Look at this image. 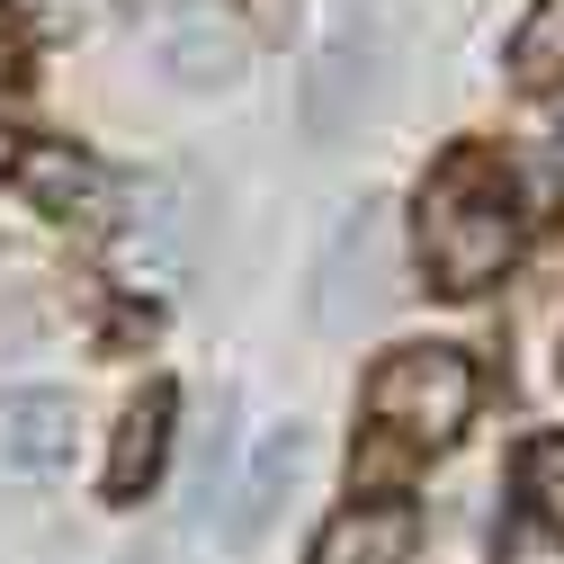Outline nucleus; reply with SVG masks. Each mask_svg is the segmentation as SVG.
<instances>
[{
  "label": "nucleus",
  "instance_id": "nucleus-1",
  "mask_svg": "<svg viewBox=\"0 0 564 564\" xmlns=\"http://www.w3.org/2000/svg\"><path fill=\"white\" fill-rule=\"evenodd\" d=\"M511 260H520V180L502 171V153L457 144L421 180V269L440 296H484Z\"/></svg>",
  "mask_w": 564,
  "mask_h": 564
},
{
  "label": "nucleus",
  "instance_id": "nucleus-2",
  "mask_svg": "<svg viewBox=\"0 0 564 564\" xmlns=\"http://www.w3.org/2000/svg\"><path fill=\"white\" fill-rule=\"evenodd\" d=\"M466 412H475V368H466V349H394V359H377L368 377V421L377 431H394L403 448H448L466 431Z\"/></svg>",
  "mask_w": 564,
  "mask_h": 564
},
{
  "label": "nucleus",
  "instance_id": "nucleus-3",
  "mask_svg": "<svg viewBox=\"0 0 564 564\" xmlns=\"http://www.w3.org/2000/svg\"><path fill=\"white\" fill-rule=\"evenodd\" d=\"M386 296H394V216H386L377 197H359L332 225L323 260H314V323L340 340V332H359Z\"/></svg>",
  "mask_w": 564,
  "mask_h": 564
},
{
  "label": "nucleus",
  "instance_id": "nucleus-4",
  "mask_svg": "<svg viewBox=\"0 0 564 564\" xmlns=\"http://www.w3.org/2000/svg\"><path fill=\"white\" fill-rule=\"evenodd\" d=\"M197 234H206V188L188 171L144 180L134 206H126V234H117V278H126V288H144V296L180 288V278L197 269Z\"/></svg>",
  "mask_w": 564,
  "mask_h": 564
},
{
  "label": "nucleus",
  "instance_id": "nucleus-5",
  "mask_svg": "<svg viewBox=\"0 0 564 564\" xmlns=\"http://www.w3.org/2000/svg\"><path fill=\"white\" fill-rule=\"evenodd\" d=\"M73 457V394L54 386H0V466H63Z\"/></svg>",
  "mask_w": 564,
  "mask_h": 564
},
{
  "label": "nucleus",
  "instance_id": "nucleus-6",
  "mask_svg": "<svg viewBox=\"0 0 564 564\" xmlns=\"http://www.w3.org/2000/svg\"><path fill=\"white\" fill-rule=\"evenodd\" d=\"M242 63H251V36H242V19H225V10H188V19L162 36V73H171L180 90H225V82H242Z\"/></svg>",
  "mask_w": 564,
  "mask_h": 564
},
{
  "label": "nucleus",
  "instance_id": "nucleus-7",
  "mask_svg": "<svg viewBox=\"0 0 564 564\" xmlns=\"http://www.w3.org/2000/svg\"><path fill=\"white\" fill-rule=\"evenodd\" d=\"M368 63H377V28H349V36L323 45L314 82H305V134H314V144H332V134L359 117V99H368Z\"/></svg>",
  "mask_w": 564,
  "mask_h": 564
},
{
  "label": "nucleus",
  "instance_id": "nucleus-8",
  "mask_svg": "<svg viewBox=\"0 0 564 564\" xmlns=\"http://www.w3.org/2000/svg\"><path fill=\"white\" fill-rule=\"evenodd\" d=\"M162 448H171V386H144L108 448V502H144V484L162 475Z\"/></svg>",
  "mask_w": 564,
  "mask_h": 564
},
{
  "label": "nucleus",
  "instance_id": "nucleus-9",
  "mask_svg": "<svg viewBox=\"0 0 564 564\" xmlns=\"http://www.w3.org/2000/svg\"><path fill=\"white\" fill-rule=\"evenodd\" d=\"M412 538H421V520L403 502H359V511H340L314 538V564H403Z\"/></svg>",
  "mask_w": 564,
  "mask_h": 564
},
{
  "label": "nucleus",
  "instance_id": "nucleus-10",
  "mask_svg": "<svg viewBox=\"0 0 564 564\" xmlns=\"http://www.w3.org/2000/svg\"><path fill=\"white\" fill-rule=\"evenodd\" d=\"M296 466H305V431L288 421V431H269V448L251 457V484H242V502H234V538H260V529H269V511L288 502Z\"/></svg>",
  "mask_w": 564,
  "mask_h": 564
},
{
  "label": "nucleus",
  "instance_id": "nucleus-11",
  "mask_svg": "<svg viewBox=\"0 0 564 564\" xmlns=\"http://www.w3.org/2000/svg\"><path fill=\"white\" fill-rule=\"evenodd\" d=\"M19 171H28V197L45 206V216H90V206L108 197V180H99L90 162H73L63 144H54V153H28Z\"/></svg>",
  "mask_w": 564,
  "mask_h": 564
},
{
  "label": "nucleus",
  "instance_id": "nucleus-12",
  "mask_svg": "<svg viewBox=\"0 0 564 564\" xmlns=\"http://www.w3.org/2000/svg\"><path fill=\"white\" fill-rule=\"evenodd\" d=\"M511 73H520L529 90L564 82V0H538V10L520 19V36H511Z\"/></svg>",
  "mask_w": 564,
  "mask_h": 564
},
{
  "label": "nucleus",
  "instance_id": "nucleus-13",
  "mask_svg": "<svg viewBox=\"0 0 564 564\" xmlns=\"http://www.w3.org/2000/svg\"><path fill=\"white\" fill-rule=\"evenodd\" d=\"M520 502H529L538 529L564 538V440H538V448H529V466H520Z\"/></svg>",
  "mask_w": 564,
  "mask_h": 564
},
{
  "label": "nucleus",
  "instance_id": "nucleus-14",
  "mask_svg": "<svg viewBox=\"0 0 564 564\" xmlns=\"http://www.w3.org/2000/svg\"><path fill=\"white\" fill-rule=\"evenodd\" d=\"M225 457H234V394H216V431H206L197 475H188V511H197V520L216 511V492H225Z\"/></svg>",
  "mask_w": 564,
  "mask_h": 564
},
{
  "label": "nucleus",
  "instance_id": "nucleus-15",
  "mask_svg": "<svg viewBox=\"0 0 564 564\" xmlns=\"http://www.w3.org/2000/svg\"><path fill=\"white\" fill-rule=\"evenodd\" d=\"M19 82H28V19L0 0V99H10Z\"/></svg>",
  "mask_w": 564,
  "mask_h": 564
},
{
  "label": "nucleus",
  "instance_id": "nucleus-16",
  "mask_svg": "<svg viewBox=\"0 0 564 564\" xmlns=\"http://www.w3.org/2000/svg\"><path fill=\"white\" fill-rule=\"evenodd\" d=\"M126 564H188V546H180V538H162V546H144V555H126Z\"/></svg>",
  "mask_w": 564,
  "mask_h": 564
},
{
  "label": "nucleus",
  "instance_id": "nucleus-17",
  "mask_svg": "<svg viewBox=\"0 0 564 564\" xmlns=\"http://www.w3.org/2000/svg\"><path fill=\"white\" fill-rule=\"evenodd\" d=\"M19 171V144H10V134H0V180H10Z\"/></svg>",
  "mask_w": 564,
  "mask_h": 564
}]
</instances>
